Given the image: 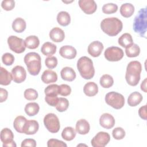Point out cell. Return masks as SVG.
<instances>
[{"label":"cell","mask_w":147,"mask_h":147,"mask_svg":"<svg viewBox=\"0 0 147 147\" xmlns=\"http://www.w3.org/2000/svg\"><path fill=\"white\" fill-rule=\"evenodd\" d=\"M138 114L140 117L144 120H146V105L141 106L138 110Z\"/></svg>","instance_id":"obj_49"},{"label":"cell","mask_w":147,"mask_h":147,"mask_svg":"<svg viewBox=\"0 0 147 147\" xmlns=\"http://www.w3.org/2000/svg\"><path fill=\"white\" fill-rule=\"evenodd\" d=\"M29 73L33 75H37L41 68V57L36 52H29L25 56L24 58Z\"/></svg>","instance_id":"obj_4"},{"label":"cell","mask_w":147,"mask_h":147,"mask_svg":"<svg viewBox=\"0 0 147 147\" xmlns=\"http://www.w3.org/2000/svg\"><path fill=\"white\" fill-rule=\"evenodd\" d=\"M123 50L117 47H110L107 48L105 52L104 56L106 59L109 61H118L123 57Z\"/></svg>","instance_id":"obj_9"},{"label":"cell","mask_w":147,"mask_h":147,"mask_svg":"<svg viewBox=\"0 0 147 147\" xmlns=\"http://www.w3.org/2000/svg\"><path fill=\"white\" fill-rule=\"evenodd\" d=\"M104 46L103 44L99 41H94L91 42L88 46L87 51L89 55L94 57H96L100 56Z\"/></svg>","instance_id":"obj_14"},{"label":"cell","mask_w":147,"mask_h":147,"mask_svg":"<svg viewBox=\"0 0 147 147\" xmlns=\"http://www.w3.org/2000/svg\"><path fill=\"white\" fill-rule=\"evenodd\" d=\"M60 55L67 59H74L77 54L76 49L71 45H64L61 47L59 50Z\"/></svg>","instance_id":"obj_16"},{"label":"cell","mask_w":147,"mask_h":147,"mask_svg":"<svg viewBox=\"0 0 147 147\" xmlns=\"http://www.w3.org/2000/svg\"><path fill=\"white\" fill-rule=\"evenodd\" d=\"M13 80L11 73H10L5 68H0V84L3 86H7Z\"/></svg>","instance_id":"obj_23"},{"label":"cell","mask_w":147,"mask_h":147,"mask_svg":"<svg viewBox=\"0 0 147 147\" xmlns=\"http://www.w3.org/2000/svg\"><path fill=\"white\" fill-rule=\"evenodd\" d=\"M125 131L121 127H117L114 129L112 131L113 137L117 140L123 139L125 136Z\"/></svg>","instance_id":"obj_40"},{"label":"cell","mask_w":147,"mask_h":147,"mask_svg":"<svg viewBox=\"0 0 147 147\" xmlns=\"http://www.w3.org/2000/svg\"><path fill=\"white\" fill-rule=\"evenodd\" d=\"M69 106V101L65 98H59V101L56 106V110L59 112H64L67 110Z\"/></svg>","instance_id":"obj_36"},{"label":"cell","mask_w":147,"mask_h":147,"mask_svg":"<svg viewBox=\"0 0 147 147\" xmlns=\"http://www.w3.org/2000/svg\"><path fill=\"white\" fill-rule=\"evenodd\" d=\"M24 110L26 114L29 116H34L38 113L40 106L36 102H30L26 105Z\"/></svg>","instance_id":"obj_31"},{"label":"cell","mask_w":147,"mask_h":147,"mask_svg":"<svg viewBox=\"0 0 147 147\" xmlns=\"http://www.w3.org/2000/svg\"><path fill=\"white\" fill-rule=\"evenodd\" d=\"M13 80L17 83H21L25 81L26 78V72L21 65H16L11 69Z\"/></svg>","instance_id":"obj_12"},{"label":"cell","mask_w":147,"mask_h":147,"mask_svg":"<svg viewBox=\"0 0 147 147\" xmlns=\"http://www.w3.org/2000/svg\"><path fill=\"white\" fill-rule=\"evenodd\" d=\"M2 63L6 65H11L14 61V57L10 53H5L2 56Z\"/></svg>","instance_id":"obj_41"},{"label":"cell","mask_w":147,"mask_h":147,"mask_svg":"<svg viewBox=\"0 0 147 147\" xmlns=\"http://www.w3.org/2000/svg\"><path fill=\"white\" fill-rule=\"evenodd\" d=\"M79 6L82 10L87 14H92L97 9V5L94 0H79Z\"/></svg>","instance_id":"obj_13"},{"label":"cell","mask_w":147,"mask_h":147,"mask_svg":"<svg viewBox=\"0 0 147 147\" xmlns=\"http://www.w3.org/2000/svg\"><path fill=\"white\" fill-rule=\"evenodd\" d=\"M134 12V7L130 3H125L122 4L120 7L121 14L125 17L128 18L131 17Z\"/></svg>","instance_id":"obj_27"},{"label":"cell","mask_w":147,"mask_h":147,"mask_svg":"<svg viewBox=\"0 0 147 147\" xmlns=\"http://www.w3.org/2000/svg\"><path fill=\"white\" fill-rule=\"evenodd\" d=\"M27 121L28 120L24 116H17L15 118L13 122L14 128L17 132L20 133H23V130Z\"/></svg>","instance_id":"obj_28"},{"label":"cell","mask_w":147,"mask_h":147,"mask_svg":"<svg viewBox=\"0 0 147 147\" xmlns=\"http://www.w3.org/2000/svg\"><path fill=\"white\" fill-rule=\"evenodd\" d=\"M21 147L23 146H30L35 147L36 146V141L32 138H26L22 141Z\"/></svg>","instance_id":"obj_47"},{"label":"cell","mask_w":147,"mask_h":147,"mask_svg":"<svg viewBox=\"0 0 147 147\" xmlns=\"http://www.w3.org/2000/svg\"><path fill=\"white\" fill-rule=\"evenodd\" d=\"M109 134L105 131L98 132L91 140V144L94 147H104L110 141Z\"/></svg>","instance_id":"obj_10"},{"label":"cell","mask_w":147,"mask_h":147,"mask_svg":"<svg viewBox=\"0 0 147 147\" xmlns=\"http://www.w3.org/2000/svg\"><path fill=\"white\" fill-rule=\"evenodd\" d=\"M147 28V12L146 7L141 9L138 14L135 17L133 29L136 33H138L140 36L146 38Z\"/></svg>","instance_id":"obj_5"},{"label":"cell","mask_w":147,"mask_h":147,"mask_svg":"<svg viewBox=\"0 0 147 147\" xmlns=\"http://www.w3.org/2000/svg\"><path fill=\"white\" fill-rule=\"evenodd\" d=\"M76 130L73 127L67 126L63 130L61 137L64 140L69 141L74 139L76 136Z\"/></svg>","instance_id":"obj_33"},{"label":"cell","mask_w":147,"mask_h":147,"mask_svg":"<svg viewBox=\"0 0 147 147\" xmlns=\"http://www.w3.org/2000/svg\"><path fill=\"white\" fill-rule=\"evenodd\" d=\"M71 92V88L69 86L63 84L59 86V94L61 96H66L69 95Z\"/></svg>","instance_id":"obj_46"},{"label":"cell","mask_w":147,"mask_h":147,"mask_svg":"<svg viewBox=\"0 0 147 147\" xmlns=\"http://www.w3.org/2000/svg\"><path fill=\"white\" fill-rule=\"evenodd\" d=\"M56 49L57 47L55 44L50 42H46L42 44L41 52L45 56H52L56 53Z\"/></svg>","instance_id":"obj_22"},{"label":"cell","mask_w":147,"mask_h":147,"mask_svg":"<svg viewBox=\"0 0 147 147\" xmlns=\"http://www.w3.org/2000/svg\"><path fill=\"white\" fill-rule=\"evenodd\" d=\"M118 10V6L113 3H108L103 5L102 6V11L103 13L110 14H113Z\"/></svg>","instance_id":"obj_37"},{"label":"cell","mask_w":147,"mask_h":147,"mask_svg":"<svg viewBox=\"0 0 147 147\" xmlns=\"http://www.w3.org/2000/svg\"><path fill=\"white\" fill-rule=\"evenodd\" d=\"M8 96V92L6 90L1 88H0V102L2 103L7 99Z\"/></svg>","instance_id":"obj_48"},{"label":"cell","mask_w":147,"mask_h":147,"mask_svg":"<svg viewBox=\"0 0 147 147\" xmlns=\"http://www.w3.org/2000/svg\"><path fill=\"white\" fill-rule=\"evenodd\" d=\"M115 119L112 115L109 113H103L99 118L100 125L105 129H110L114 127L115 125Z\"/></svg>","instance_id":"obj_15"},{"label":"cell","mask_w":147,"mask_h":147,"mask_svg":"<svg viewBox=\"0 0 147 147\" xmlns=\"http://www.w3.org/2000/svg\"><path fill=\"white\" fill-rule=\"evenodd\" d=\"M45 100L49 105L52 107H56L59 101V98L57 97V95H45Z\"/></svg>","instance_id":"obj_44"},{"label":"cell","mask_w":147,"mask_h":147,"mask_svg":"<svg viewBox=\"0 0 147 147\" xmlns=\"http://www.w3.org/2000/svg\"><path fill=\"white\" fill-rule=\"evenodd\" d=\"M41 80L45 84L55 83L57 80V74L51 69H47L44 71L41 75Z\"/></svg>","instance_id":"obj_21"},{"label":"cell","mask_w":147,"mask_h":147,"mask_svg":"<svg viewBox=\"0 0 147 147\" xmlns=\"http://www.w3.org/2000/svg\"><path fill=\"white\" fill-rule=\"evenodd\" d=\"M60 75L62 79L68 82L73 81L76 76V72L74 69L69 67L63 68L60 71Z\"/></svg>","instance_id":"obj_20"},{"label":"cell","mask_w":147,"mask_h":147,"mask_svg":"<svg viewBox=\"0 0 147 147\" xmlns=\"http://www.w3.org/2000/svg\"><path fill=\"white\" fill-rule=\"evenodd\" d=\"M57 21L58 24L63 26L68 25L71 22V17L69 14L65 11H61L57 14Z\"/></svg>","instance_id":"obj_29"},{"label":"cell","mask_w":147,"mask_h":147,"mask_svg":"<svg viewBox=\"0 0 147 147\" xmlns=\"http://www.w3.org/2000/svg\"><path fill=\"white\" fill-rule=\"evenodd\" d=\"M47 146L48 147H67V145L65 143H64L63 141L57 140V139H54V138H51L49 139L48 142H47Z\"/></svg>","instance_id":"obj_43"},{"label":"cell","mask_w":147,"mask_h":147,"mask_svg":"<svg viewBox=\"0 0 147 147\" xmlns=\"http://www.w3.org/2000/svg\"><path fill=\"white\" fill-rule=\"evenodd\" d=\"M44 93L45 95H57L59 94V86L56 84H50L45 88Z\"/></svg>","instance_id":"obj_38"},{"label":"cell","mask_w":147,"mask_h":147,"mask_svg":"<svg viewBox=\"0 0 147 147\" xmlns=\"http://www.w3.org/2000/svg\"><path fill=\"white\" fill-rule=\"evenodd\" d=\"M9 48L16 53H21L25 51L26 46L23 39L16 36H10L7 38Z\"/></svg>","instance_id":"obj_8"},{"label":"cell","mask_w":147,"mask_h":147,"mask_svg":"<svg viewBox=\"0 0 147 147\" xmlns=\"http://www.w3.org/2000/svg\"><path fill=\"white\" fill-rule=\"evenodd\" d=\"M44 124L46 129L52 133H57L60 128L59 119L54 113H48L44 117Z\"/></svg>","instance_id":"obj_7"},{"label":"cell","mask_w":147,"mask_h":147,"mask_svg":"<svg viewBox=\"0 0 147 147\" xmlns=\"http://www.w3.org/2000/svg\"><path fill=\"white\" fill-rule=\"evenodd\" d=\"M76 131L79 134H87L90 129V126L87 121L84 119L78 120L76 123Z\"/></svg>","instance_id":"obj_19"},{"label":"cell","mask_w":147,"mask_h":147,"mask_svg":"<svg viewBox=\"0 0 147 147\" xmlns=\"http://www.w3.org/2000/svg\"><path fill=\"white\" fill-rule=\"evenodd\" d=\"M142 71L141 64L138 61H131L127 65L125 79L127 84L131 86H136L140 80Z\"/></svg>","instance_id":"obj_1"},{"label":"cell","mask_w":147,"mask_h":147,"mask_svg":"<svg viewBox=\"0 0 147 147\" xmlns=\"http://www.w3.org/2000/svg\"><path fill=\"white\" fill-rule=\"evenodd\" d=\"M118 44L123 48H126L133 43L132 36L128 33L122 34L118 38Z\"/></svg>","instance_id":"obj_32"},{"label":"cell","mask_w":147,"mask_h":147,"mask_svg":"<svg viewBox=\"0 0 147 147\" xmlns=\"http://www.w3.org/2000/svg\"><path fill=\"white\" fill-rule=\"evenodd\" d=\"M100 28L108 36H115L122 30L123 24L118 18L109 17L101 21Z\"/></svg>","instance_id":"obj_2"},{"label":"cell","mask_w":147,"mask_h":147,"mask_svg":"<svg viewBox=\"0 0 147 147\" xmlns=\"http://www.w3.org/2000/svg\"><path fill=\"white\" fill-rule=\"evenodd\" d=\"M39 129V125L36 120H28L23 130V133L32 135L37 133Z\"/></svg>","instance_id":"obj_17"},{"label":"cell","mask_w":147,"mask_h":147,"mask_svg":"<svg viewBox=\"0 0 147 147\" xmlns=\"http://www.w3.org/2000/svg\"><path fill=\"white\" fill-rule=\"evenodd\" d=\"M1 6L5 10H11L15 6V1L14 0H3L1 3Z\"/></svg>","instance_id":"obj_45"},{"label":"cell","mask_w":147,"mask_h":147,"mask_svg":"<svg viewBox=\"0 0 147 147\" xmlns=\"http://www.w3.org/2000/svg\"><path fill=\"white\" fill-rule=\"evenodd\" d=\"M143 97L142 95L137 92L134 91L130 94L127 98V103L131 107H134L139 105L142 100Z\"/></svg>","instance_id":"obj_25"},{"label":"cell","mask_w":147,"mask_h":147,"mask_svg":"<svg viewBox=\"0 0 147 147\" xmlns=\"http://www.w3.org/2000/svg\"><path fill=\"white\" fill-rule=\"evenodd\" d=\"M99 83L102 87L109 88L113 85L114 79L111 75L109 74H105L100 78Z\"/></svg>","instance_id":"obj_35"},{"label":"cell","mask_w":147,"mask_h":147,"mask_svg":"<svg viewBox=\"0 0 147 147\" xmlns=\"http://www.w3.org/2000/svg\"><path fill=\"white\" fill-rule=\"evenodd\" d=\"M77 68L81 76L84 79H91L95 74V69L92 60L87 57L82 56L77 61Z\"/></svg>","instance_id":"obj_3"},{"label":"cell","mask_w":147,"mask_h":147,"mask_svg":"<svg viewBox=\"0 0 147 147\" xmlns=\"http://www.w3.org/2000/svg\"><path fill=\"white\" fill-rule=\"evenodd\" d=\"M106 103L115 109H120L124 106V96L117 92L111 91L108 92L105 98Z\"/></svg>","instance_id":"obj_6"},{"label":"cell","mask_w":147,"mask_h":147,"mask_svg":"<svg viewBox=\"0 0 147 147\" xmlns=\"http://www.w3.org/2000/svg\"><path fill=\"white\" fill-rule=\"evenodd\" d=\"M49 37L54 42H60L65 38V33L63 30L58 27L52 29L49 32Z\"/></svg>","instance_id":"obj_18"},{"label":"cell","mask_w":147,"mask_h":147,"mask_svg":"<svg viewBox=\"0 0 147 147\" xmlns=\"http://www.w3.org/2000/svg\"><path fill=\"white\" fill-rule=\"evenodd\" d=\"M14 134L9 128H4L1 131V140L3 142V147H16V144L13 140Z\"/></svg>","instance_id":"obj_11"},{"label":"cell","mask_w":147,"mask_h":147,"mask_svg":"<svg viewBox=\"0 0 147 147\" xmlns=\"http://www.w3.org/2000/svg\"><path fill=\"white\" fill-rule=\"evenodd\" d=\"M26 27V24L25 21L21 18H16L12 23V28L17 33L23 32Z\"/></svg>","instance_id":"obj_26"},{"label":"cell","mask_w":147,"mask_h":147,"mask_svg":"<svg viewBox=\"0 0 147 147\" xmlns=\"http://www.w3.org/2000/svg\"><path fill=\"white\" fill-rule=\"evenodd\" d=\"M125 53L129 57H135L139 55L140 53V48L136 44L133 43L125 49Z\"/></svg>","instance_id":"obj_34"},{"label":"cell","mask_w":147,"mask_h":147,"mask_svg":"<svg viewBox=\"0 0 147 147\" xmlns=\"http://www.w3.org/2000/svg\"><path fill=\"white\" fill-rule=\"evenodd\" d=\"M26 48L31 49L37 48L40 45V40L36 36H29L26 37L24 40Z\"/></svg>","instance_id":"obj_30"},{"label":"cell","mask_w":147,"mask_h":147,"mask_svg":"<svg viewBox=\"0 0 147 147\" xmlns=\"http://www.w3.org/2000/svg\"><path fill=\"white\" fill-rule=\"evenodd\" d=\"M45 64L47 68L49 69L55 68L57 65V59L55 56H49L45 59Z\"/></svg>","instance_id":"obj_42"},{"label":"cell","mask_w":147,"mask_h":147,"mask_svg":"<svg viewBox=\"0 0 147 147\" xmlns=\"http://www.w3.org/2000/svg\"><path fill=\"white\" fill-rule=\"evenodd\" d=\"M24 97L28 100H34L38 98V92L33 88H28L24 91Z\"/></svg>","instance_id":"obj_39"},{"label":"cell","mask_w":147,"mask_h":147,"mask_svg":"<svg viewBox=\"0 0 147 147\" xmlns=\"http://www.w3.org/2000/svg\"><path fill=\"white\" fill-rule=\"evenodd\" d=\"M83 92L88 96H94L98 92V85L92 82H88L84 86Z\"/></svg>","instance_id":"obj_24"},{"label":"cell","mask_w":147,"mask_h":147,"mask_svg":"<svg viewBox=\"0 0 147 147\" xmlns=\"http://www.w3.org/2000/svg\"><path fill=\"white\" fill-rule=\"evenodd\" d=\"M141 89L144 92H146V78H145L141 84Z\"/></svg>","instance_id":"obj_50"}]
</instances>
